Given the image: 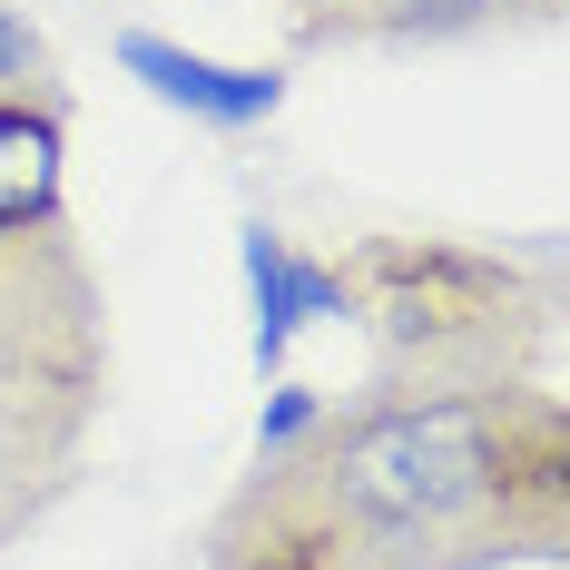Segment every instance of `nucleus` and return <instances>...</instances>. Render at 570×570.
Segmentation results:
<instances>
[{
    "label": "nucleus",
    "mask_w": 570,
    "mask_h": 570,
    "mask_svg": "<svg viewBox=\"0 0 570 570\" xmlns=\"http://www.w3.org/2000/svg\"><path fill=\"white\" fill-rule=\"evenodd\" d=\"M570 551V403L551 384L325 403L207 521V570H502Z\"/></svg>",
    "instance_id": "1"
},
{
    "label": "nucleus",
    "mask_w": 570,
    "mask_h": 570,
    "mask_svg": "<svg viewBox=\"0 0 570 570\" xmlns=\"http://www.w3.org/2000/svg\"><path fill=\"white\" fill-rule=\"evenodd\" d=\"M335 325L364 344V384L344 403L394 394H482V384H541L561 285L551 266H521L453 236H344Z\"/></svg>",
    "instance_id": "2"
},
{
    "label": "nucleus",
    "mask_w": 570,
    "mask_h": 570,
    "mask_svg": "<svg viewBox=\"0 0 570 570\" xmlns=\"http://www.w3.org/2000/svg\"><path fill=\"white\" fill-rule=\"evenodd\" d=\"M109 413V295L69 217L0 227V541L40 531Z\"/></svg>",
    "instance_id": "3"
},
{
    "label": "nucleus",
    "mask_w": 570,
    "mask_h": 570,
    "mask_svg": "<svg viewBox=\"0 0 570 570\" xmlns=\"http://www.w3.org/2000/svg\"><path fill=\"white\" fill-rule=\"evenodd\" d=\"M305 50H433L492 30H551L561 0H285Z\"/></svg>",
    "instance_id": "4"
},
{
    "label": "nucleus",
    "mask_w": 570,
    "mask_h": 570,
    "mask_svg": "<svg viewBox=\"0 0 570 570\" xmlns=\"http://www.w3.org/2000/svg\"><path fill=\"white\" fill-rule=\"evenodd\" d=\"M118 69H128V79H148V99L207 118V128H266V118L285 109V69L197 59V50H177V40H158V30H118Z\"/></svg>",
    "instance_id": "5"
},
{
    "label": "nucleus",
    "mask_w": 570,
    "mask_h": 570,
    "mask_svg": "<svg viewBox=\"0 0 570 570\" xmlns=\"http://www.w3.org/2000/svg\"><path fill=\"white\" fill-rule=\"evenodd\" d=\"M236 256H246V305H256V374H285L305 325H335V266L295 256V236H276L266 217L236 236Z\"/></svg>",
    "instance_id": "6"
},
{
    "label": "nucleus",
    "mask_w": 570,
    "mask_h": 570,
    "mask_svg": "<svg viewBox=\"0 0 570 570\" xmlns=\"http://www.w3.org/2000/svg\"><path fill=\"white\" fill-rule=\"evenodd\" d=\"M59 138H69V118H50V109H0V227L69 217V207H59Z\"/></svg>",
    "instance_id": "7"
},
{
    "label": "nucleus",
    "mask_w": 570,
    "mask_h": 570,
    "mask_svg": "<svg viewBox=\"0 0 570 570\" xmlns=\"http://www.w3.org/2000/svg\"><path fill=\"white\" fill-rule=\"evenodd\" d=\"M0 109H50V118H69V79H59L50 30H40L30 10H10V0H0Z\"/></svg>",
    "instance_id": "8"
},
{
    "label": "nucleus",
    "mask_w": 570,
    "mask_h": 570,
    "mask_svg": "<svg viewBox=\"0 0 570 570\" xmlns=\"http://www.w3.org/2000/svg\"><path fill=\"white\" fill-rule=\"evenodd\" d=\"M325 403H335V394H315V384L276 374V384H266V413H256V453H285V443H305V433L325 423Z\"/></svg>",
    "instance_id": "9"
}]
</instances>
